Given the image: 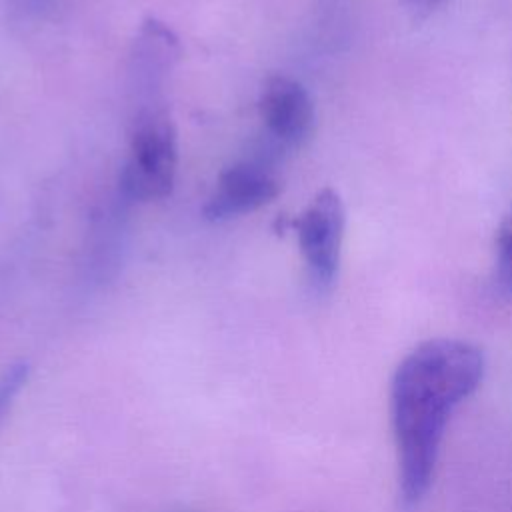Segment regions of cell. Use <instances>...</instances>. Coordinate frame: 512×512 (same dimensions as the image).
I'll list each match as a JSON object with an SVG mask.
<instances>
[{"label": "cell", "instance_id": "277c9868", "mask_svg": "<svg viewBox=\"0 0 512 512\" xmlns=\"http://www.w3.org/2000/svg\"><path fill=\"white\" fill-rule=\"evenodd\" d=\"M260 116L268 132L286 146H300L314 128V104L306 88L288 78L272 76L260 94Z\"/></svg>", "mask_w": 512, "mask_h": 512}, {"label": "cell", "instance_id": "5b68a950", "mask_svg": "<svg viewBox=\"0 0 512 512\" xmlns=\"http://www.w3.org/2000/svg\"><path fill=\"white\" fill-rule=\"evenodd\" d=\"M278 192V180L262 166L234 164L220 174L216 190L204 206V216L212 222L234 218L268 204Z\"/></svg>", "mask_w": 512, "mask_h": 512}, {"label": "cell", "instance_id": "ba28073f", "mask_svg": "<svg viewBox=\"0 0 512 512\" xmlns=\"http://www.w3.org/2000/svg\"><path fill=\"white\" fill-rule=\"evenodd\" d=\"M404 6L414 14V16H428L436 8L444 6L450 0H402Z\"/></svg>", "mask_w": 512, "mask_h": 512}, {"label": "cell", "instance_id": "3957f363", "mask_svg": "<svg viewBox=\"0 0 512 512\" xmlns=\"http://www.w3.org/2000/svg\"><path fill=\"white\" fill-rule=\"evenodd\" d=\"M292 224L314 286L328 290L338 276L344 236V206L340 196L332 188L320 190Z\"/></svg>", "mask_w": 512, "mask_h": 512}, {"label": "cell", "instance_id": "8992f818", "mask_svg": "<svg viewBox=\"0 0 512 512\" xmlns=\"http://www.w3.org/2000/svg\"><path fill=\"white\" fill-rule=\"evenodd\" d=\"M496 282L506 296H512V208L504 214L496 234Z\"/></svg>", "mask_w": 512, "mask_h": 512}, {"label": "cell", "instance_id": "6da1fadb", "mask_svg": "<svg viewBox=\"0 0 512 512\" xmlns=\"http://www.w3.org/2000/svg\"><path fill=\"white\" fill-rule=\"evenodd\" d=\"M484 354L456 338L418 344L396 366L390 382V420L398 458V490L406 508L426 496L446 424L484 378Z\"/></svg>", "mask_w": 512, "mask_h": 512}, {"label": "cell", "instance_id": "52a82bcc", "mask_svg": "<svg viewBox=\"0 0 512 512\" xmlns=\"http://www.w3.org/2000/svg\"><path fill=\"white\" fill-rule=\"evenodd\" d=\"M28 378V364L26 362H16L12 364L2 376H0V426L10 412L12 404L16 402L20 390L24 388Z\"/></svg>", "mask_w": 512, "mask_h": 512}, {"label": "cell", "instance_id": "7a4b0ae2", "mask_svg": "<svg viewBox=\"0 0 512 512\" xmlns=\"http://www.w3.org/2000/svg\"><path fill=\"white\" fill-rule=\"evenodd\" d=\"M178 166L176 128L162 110H142L134 120L130 158L120 172L126 200L148 202L166 198L174 188Z\"/></svg>", "mask_w": 512, "mask_h": 512}]
</instances>
